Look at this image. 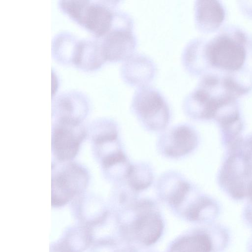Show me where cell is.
Returning a JSON list of instances; mask_svg holds the SVG:
<instances>
[{
    "mask_svg": "<svg viewBox=\"0 0 252 252\" xmlns=\"http://www.w3.org/2000/svg\"><path fill=\"white\" fill-rule=\"evenodd\" d=\"M206 47V59L212 65L235 70L243 64L245 57L244 47L228 36L218 37Z\"/></svg>",
    "mask_w": 252,
    "mask_h": 252,
    "instance_id": "8992f818",
    "label": "cell"
},
{
    "mask_svg": "<svg viewBox=\"0 0 252 252\" xmlns=\"http://www.w3.org/2000/svg\"><path fill=\"white\" fill-rule=\"evenodd\" d=\"M119 1L60 0L59 8L72 20L101 38L112 28Z\"/></svg>",
    "mask_w": 252,
    "mask_h": 252,
    "instance_id": "6da1fadb",
    "label": "cell"
},
{
    "mask_svg": "<svg viewBox=\"0 0 252 252\" xmlns=\"http://www.w3.org/2000/svg\"><path fill=\"white\" fill-rule=\"evenodd\" d=\"M220 210L219 204L216 200L201 192L188 206L186 211L192 220H213L219 214Z\"/></svg>",
    "mask_w": 252,
    "mask_h": 252,
    "instance_id": "2e32d148",
    "label": "cell"
},
{
    "mask_svg": "<svg viewBox=\"0 0 252 252\" xmlns=\"http://www.w3.org/2000/svg\"><path fill=\"white\" fill-rule=\"evenodd\" d=\"M248 250L249 252H252V237L251 238L248 244Z\"/></svg>",
    "mask_w": 252,
    "mask_h": 252,
    "instance_id": "ffe728a7",
    "label": "cell"
},
{
    "mask_svg": "<svg viewBox=\"0 0 252 252\" xmlns=\"http://www.w3.org/2000/svg\"><path fill=\"white\" fill-rule=\"evenodd\" d=\"M154 181V171L151 164L140 161L132 162L125 183L132 190L139 193L151 187Z\"/></svg>",
    "mask_w": 252,
    "mask_h": 252,
    "instance_id": "9a60e30c",
    "label": "cell"
},
{
    "mask_svg": "<svg viewBox=\"0 0 252 252\" xmlns=\"http://www.w3.org/2000/svg\"><path fill=\"white\" fill-rule=\"evenodd\" d=\"M133 27L131 17L120 11L112 28L100 38L106 62H124L134 53L137 42Z\"/></svg>",
    "mask_w": 252,
    "mask_h": 252,
    "instance_id": "3957f363",
    "label": "cell"
},
{
    "mask_svg": "<svg viewBox=\"0 0 252 252\" xmlns=\"http://www.w3.org/2000/svg\"><path fill=\"white\" fill-rule=\"evenodd\" d=\"M89 109V100L83 92L70 90L65 91L52 97V109L61 118L79 120Z\"/></svg>",
    "mask_w": 252,
    "mask_h": 252,
    "instance_id": "8fae6325",
    "label": "cell"
},
{
    "mask_svg": "<svg viewBox=\"0 0 252 252\" xmlns=\"http://www.w3.org/2000/svg\"><path fill=\"white\" fill-rule=\"evenodd\" d=\"M209 234L202 233L183 239L177 242L174 249L178 252H211L221 249Z\"/></svg>",
    "mask_w": 252,
    "mask_h": 252,
    "instance_id": "e0dca14e",
    "label": "cell"
},
{
    "mask_svg": "<svg viewBox=\"0 0 252 252\" xmlns=\"http://www.w3.org/2000/svg\"><path fill=\"white\" fill-rule=\"evenodd\" d=\"M194 10L196 25L202 31L213 30L219 27L224 18L223 9L218 1H196Z\"/></svg>",
    "mask_w": 252,
    "mask_h": 252,
    "instance_id": "4fadbf2b",
    "label": "cell"
},
{
    "mask_svg": "<svg viewBox=\"0 0 252 252\" xmlns=\"http://www.w3.org/2000/svg\"><path fill=\"white\" fill-rule=\"evenodd\" d=\"M80 39L72 33L62 31L57 33L51 41V54L58 63L73 65Z\"/></svg>",
    "mask_w": 252,
    "mask_h": 252,
    "instance_id": "5bb4252c",
    "label": "cell"
},
{
    "mask_svg": "<svg viewBox=\"0 0 252 252\" xmlns=\"http://www.w3.org/2000/svg\"><path fill=\"white\" fill-rule=\"evenodd\" d=\"M156 72V66L150 58L135 53L123 62L121 68L124 81L138 89L149 86Z\"/></svg>",
    "mask_w": 252,
    "mask_h": 252,
    "instance_id": "9c48e42d",
    "label": "cell"
},
{
    "mask_svg": "<svg viewBox=\"0 0 252 252\" xmlns=\"http://www.w3.org/2000/svg\"><path fill=\"white\" fill-rule=\"evenodd\" d=\"M155 188L158 196L175 208L188 206L200 192L194 184L175 170L163 172L155 183Z\"/></svg>",
    "mask_w": 252,
    "mask_h": 252,
    "instance_id": "5b68a950",
    "label": "cell"
},
{
    "mask_svg": "<svg viewBox=\"0 0 252 252\" xmlns=\"http://www.w3.org/2000/svg\"><path fill=\"white\" fill-rule=\"evenodd\" d=\"M60 122L54 132L53 148L59 159L67 160L76 155L84 134L79 120L61 118Z\"/></svg>",
    "mask_w": 252,
    "mask_h": 252,
    "instance_id": "52a82bcc",
    "label": "cell"
},
{
    "mask_svg": "<svg viewBox=\"0 0 252 252\" xmlns=\"http://www.w3.org/2000/svg\"><path fill=\"white\" fill-rule=\"evenodd\" d=\"M106 62L100 38L89 37L79 40L73 65L85 71H94Z\"/></svg>",
    "mask_w": 252,
    "mask_h": 252,
    "instance_id": "7c38bea8",
    "label": "cell"
},
{
    "mask_svg": "<svg viewBox=\"0 0 252 252\" xmlns=\"http://www.w3.org/2000/svg\"><path fill=\"white\" fill-rule=\"evenodd\" d=\"M58 78L56 72L52 68V97L55 95L58 88Z\"/></svg>",
    "mask_w": 252,
    "mask_h": 252,
    "instance_id": "d6986e66",
    "label": "cell"
},
{
    "mask_svg": "<svg viewBox=\"0 0 252 252\" xmlns=\"http://www.w3.org/2000/svg\"><path fill=\"white\" fill-rule=\"evenodd\" d=\"M200 136L191 125L183 123L160 133L156 142L159 154L170 159H180L192 154L200 143Z\"/></svg>",
    "mask_w": 252,
    "mask_h": 252,
    "instance_id": "277c9868",
    "label": "cell"
},
{
    "mask_svg": "<svg viewBox=\"0 0 252 252\" xmlns=\"http://www.w3.org/2000/svg\"><path fill=\"white\" fill-rule=\"evenodd\" d=\"M135 207L141 213L135 225V232L143 243L151 244L159 237L162 223L154 211L155 202L149 199H142L136 202Z\"/></svg>",
    "mask_w": 252,
    "mask_h": 252,
    "instance_id": "30bf717a",
    "label": "cell"
},
{
    "mask_svg": "<svg viewBox=\"0 0 252 252\" xmlns=\"http://www.w3.org/2000/svg\"><path fill=\"white\" fill-rule=\"evenodd\" d=\"M130 109L147 131L160 133L168 128L171 118L170 107L163 94L149 86L138 88L134 93Z\"/></svg>",
    "mask_w": 252,
    "mask_h": 252,
    "instance_id": "7a4b0ae2",
    "label": "cell"
},
{
    "mask_svg": "<svg viewBox=\"0 0 252 252\" xmlns=\"http://www.w3.org/2000/svg\"><path fill=\"white\" fill-rule=\"evenodd\" d=\"M238 146L245 160L247 169L252 176V134L240 139Z\"/></svg>",
    "mask_w": 252,
    "mask_h": 252,
    "instance_id": "ac0fdd59",
    "label": "cell"
},
{
    "mask_svg": "<svg viewBox=\"0 0 252 252\" xmlns=\"http://www.w3.org/2000/svg\"><path fill=\"white\" fill-rule=\"evenodd\" d=\"M87 176L82 168L69 164L57 173L52 179V202L62 205L83 189L87 183Z\"/></svg>",
    "mask_w": 252,
    "mask_h": 252,
    "instance_id": "ba28073f",
    "label": "cell"
}]
</instances>
